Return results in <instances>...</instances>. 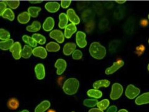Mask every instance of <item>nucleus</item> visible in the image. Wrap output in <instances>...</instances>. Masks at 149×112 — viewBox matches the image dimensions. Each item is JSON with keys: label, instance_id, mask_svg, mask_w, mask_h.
I'll use <instances>...</instances> for the list:
<instances>
[{"label": "nucleus", "instance_id": "393cba45", "mask_svg": "<svg viewBox=\"0 0 149 112\" xmlns=\"http://www.w3.org/2000/svg\"><path fill=\"white\" fill-rule=\"evenodd\" d=\"M41 28V24L40 22L35 21L32 22V25L26 27V30L30 32H36L39 31Z\"/></svg>", "mask_w": 149, "mask_h": 112}, {"label": "nucleus", "instance_id": "4be33fe9", "mask_svg": "<svg viewBox=\"0 0 149 112\" xmlns=\"http://www.w3.org/2000/svg\"><path fill=\"white\" fill-rule=\"evenodd\" d=\"M32 55H33V50H32L29 45H24L22 50L21 57L23 58L27 59L29 58Z\"/></svg>", "mask_w": 149, "mask_h": 112}, {"label": "nucleus", "instance_id": "9b49d317", "mask_svg": "<svg viewBox=\"0 0 149 112\" xmlns=\"http://www.w3.org/2000/svg\"><path fill=\"white\" fill-rule=\"evenodd\" d=\"M34 71L36 75V77L39 80H42L45 76V70L43 64L39 63L35 66Z\"/></svg>", "mask_w": 149, "mask_h": 112}, {"label": "nucleus", "instance_id": "f704fd0d", "mask_svg": "<svg viewBox=\"0 0 149 112\" xmlns=\"http://www.w3.org/2000/svg\"><path fill=\"white\" fill-rule=\"evenodd\" d=\"M7 5L10 8V9H15L19 6V1H5Z\"/></svg>", "mask_w": 149, "mask_h": 112}, {"label": "nucleus", "instance_id": "9d476101", "mask_svg": "<svg viewBox=\"0 0 149 112\" xmlns=\"http://www.w3.org/2000/svg\"><path fill=\"white\" fill-rule=\"evenodd\" d=\"M67 15L68 18V20L71 22L72 24L75 26L80 24V17L78 16L75 11H74L73 9H68L67 12Z\"/></svg>", "mask_w": 149, "mask_h": 112}, {"label": "nucleus", "instance_id": "8fccbe9b", "mask_svg": "<svg viewBox=\"0 0 149 112\" xmlns=\"http://www.w3.org/2000/svg\"><path fill=\"white\" fill-rule=\"evenodd\" d=\"M72 112H74V111H72Z\"/></svg>", "mask_w": 149, "mask_h": 112}, {"label": "nucleus", "instance_id": "37998d69", "mask_svg": "<svg viewBox=\"0 0 149 112\" xmlns=\"http://www.w3.org/2000/svg\"><path fill=\"white\" fill-rule=\"evenodd\" d=\"M125 2H126L125 1H116V3H118L119 4H124Z\"/></svg>", "mask_w": 149, "mask_h": 112}, {"label": "nucleus", "instance_id": "72a5a7b5", "mask_svg": "<svg viewBox=\"0 0 149 112\" xmlns=\"http://www.w3.org/2000/svg\"><path fill=\"white\" fill-rule=\"evenodd\" d=\"M10 33L4 29H0V39L2 41H6L10 39Z\"/></svg>", "mask_w": 149, "mask_h": 112}, {"label": "nucleus", "instance_id": "b1692460", "mask_svg": "<svg viewBox=\"0 0 149 112\" xmlns=\"http://www.w3.org/2000/svg\"><path fill=\"white\" fill-rule=\"evenodd\" d=\"M14 40L13 39H9L6 41H1L0 42V48L2 50H10L14 45Z\"/></svg>", "mask_w": 149, "mask_h": 112}, {"label": "nucleus", "instance_id": "e433bc0d", "mask_svg": "<svg viewBox=\"0 0 149 112\" xmlns=\"http://www.w3.org/2000/svg\"><path fill=\"white\" fill-rule=\"evenodd\" d=\"M6 3L5 1H1V2H0V11H1V15L3 14V12L6 10V9H7L6 8Z\"/></svg>", "mask_w": 149, "mask_h": 112}, {"label": "nucleus", "instance_id": "ea45409f", "mask_svg": "<svg viewBox=\"0 0 149 112\" xmlns=\"http://www.w3.org/2000/svg\"><path fill=\"white\" fill-rule=\"evenodd\" d=\"M88 112H104L103 110H100V109H96V108H94V109H90Z\"/></svg>", "mask_w": 149, "mask_h": 112}, {"label": "nucleus", "instance_id": "f8f14e48", "mask_svg": "<svg viewBox=\"0 0 149 112\" xmlns=\"http://www.w3.org/2000/svg\"><path fill=\"white\" fill-rule=\"evenodd\" d=\"M33 55L42 59H45L47 56V50L42 46H37L33 49Z\"/></svg>", "mask_w": 149, "mask_h": 112}, {"label": "nucleus", "instance_id": "f3484780", "mask_svg": "<svg viewBox=\"0 0 149 112\" xmlns=\"http://www.w3.org/2000/svg\"><path fill=\"white\" fill-rule=\"evenodd\" d=\"M77 46L74 43L68 42L65 44L63 48V52L64 55L68 56L72 54L76 49Z\"/></svg>", "mask_w": 149, "mask_h": 112}, {"label": "nucleus", "instance_id": "f03ea898", "mask_svg": "<svg viewBox=\"0 0 149 112\" xmlns=\"http://www.w3.org/2000/svg\"><path fill=\"white\" fill-rule=\"evenodd\" d=\"M90 53L96 59H102L106 55V49L99 42H93L90 46Z\"/></svg>", "mask_w": 149, "mask_h": 112}, {"label": "nucleus", "instance_id": "2eb2a0df", "mask_svg": "<svg viewBox=\"0 0 149 112\" xmlns=\"http://www.w3.org/2000/svg\"><path fill=\"white\" fill-rule=\"evenodd\" d=\"M135 102L137 105L149 104V92L143 93L142 95L137 97Z\"/></svg>", "mask_w": 149, "mask_h": 112}, {"label": "nucleus", "instance_id": "6e6552de", "mask_svg": "<svg viewBox=\"0 0 149 112\" xmlns=\"http://www.w3.org/2000/svg\"><path fill=\"white\" fill-rule=\"evenodd\" d=\"M55 67L57 68V75H62L67 68V62L63 59L60 58L56 61L55 64Z\"/></svg>", "mask_w": 149, "mask_h": 112}, {"label": "nucleus", "instance_id": "c756f323", "mask_svg": "<svg viewBox=\"0 0 149 112\" xmlns=\"http://www.w3.org/2000/svg\"><path fill=\"white\" fill-rule=\"evenodd\" d=\"M22 39L24 42L29 45L31 47H36L37 46V42L32 38V37L28 36V35H23L22 37Z\"/></svg>", "mask_w": 149, "mask_h": 112}, {"label": "nucleus", "instance_id": "473e14b6", "mask_svg": "<svg viewBox=\"0 0 149 112\" xmlns=\"http://www.w3.org/2000/svg\"><path fill=\"white\" fill-rule=\"evenodd\" d=\"M109 104H110V102L109 100L104 99V100H102L100 102H98L97 106L98 107V109H100V110H104L109 106Z\"/></svg>", "mask_w": 149, "mask_h": 112}, {"label": "nucleus", "instance_id": "4468645a", "mask_svg": "<svg viewBox=\"0 0 149 112\" xmlns=\"http://www.w3.org/2000/svg\"><path fill=\"white\" fill-rule=\"evenodd\" d=\"M45 8L47 11L50 12H56L59 10L60 4L56 1L48 2L45 4Z\"/></svg>", "mask_w": 149, "mask_h": 112}, {"label": "nucleus", "instance_id": "7c9ffc66", "mask_svg": "<svg viewBox=\"0 0 149 112\" xmlns=\"http://www.w3.org/2000/svg\"><path fill=\"white\" fill-rule=\"evenodd\" d=\"M98 101L96 99H87L83 101V105L87 107H95Z\"/></svg>", "mask_w": 149, "mask_h": 112}, {"label": "nucleus", "instance_id": "7ed1b4c3", "mask_svg": "<svg viewBox=\"0 0 149 112\" xmlns=\"http://www.w3.org/2000/svg\"><path fill=\"white\" fill-rule=\"evenodd\" d=\"M123 94V87L119 83H114L112 86L110 98L113 100L119 99Z\"/></svg>", "mask_w": 149, "mask_h": 112}, {"label": "nucleus", "instance_id": "aec40b11", "mask_svg": "<svg viewBox=\"0 0 149 112\" xmlns=\"http://www.w3.org/2000/svg\"><path fill=\"white\" fill-rule=\"evenodd\" d=\"M31 15L28 12H23L17 16V21L21 24H26L31 19Z\"/></svg>", "mask_w": 149, "mask_h": 112}, {"label": "nucleus", "instance_id": "f257e3e1", "mask_svg": "<svg viewBox=\"0 0 149 112\" xmlns=\"http://www.w3.org/2000/svg\"><path fill=\"white\" fill-rule=\"evenodd\" d=\"M80 82L76 78H69L65 81L63 85V91L67 95H74L77 92Z\"/></svg>", "mask_w": 149, "mask_h": 112}, {"label": "nucleus", "instance_id": "ddd939ff", "mask_svg": "<svg viewBox=\"0 0 149 112\" xmlns=\"http://www.w3.org/2000/svg\"><path fill=\"white\" fill-rule=\"evenodd\" d=\"M77 28L76 26L71 23V24H68L67 26L65 27L64 35L67 39H70L72 35L77 32Z\"/></svg>", "mask_w": 149, "mask_h": 112}, {"label": "nucleus", "instance_id": "a878e982", "mask_svg": "<svg viewBox=\"0 0 149 112\" xmlns=\"http://www.w3.org/2000/svg\"><path fill=\"white\" fill-rule=\"evenodd\" d=\"M4 19H6L13 21L15 18V15L14 14L12 9L10 8H7L5 11H4L2 15H1Z\"/></svg>", "mask_w": 149, "mask_h": 112}, {"label": "nucleus", "instance_id": "1a4fd4ad", "mask_svg": "<svg viewBox=\"0 0 149 112\" xmlns=\"http://www.w3.org/2000/svg\"><path fill=\"white\" fill-rule=\"evenodd\" d=\"M49 36L50 38L55 40L59 44H62L65 40V37L63 32L58 29H55L52 30L50 33Z\"/></svg>", "mask_w": 149, "mask_h": 112}, {"label": "nucleus", "instance_id": "4c0bfd02", "mask_svg": "<svg viewBox=\"0 0 149 112\" xmlns=\"http://www.w3.org/2000/svg\"><path fill=\"white\" fill-rule=\"evenodd\" d=\"M71 3H72L71 1H62L61 3H60V5H61L62 8L65 9L70 6Z\"/></svg>", "mask_w": 149, "mask_h": 112}, {"label": "nucleus", "instance_id": "2f4dec72", "mask_svg": "<svg viewBox=\"0 0 149 112\" xmlns=\"http://www.w3.org/2000/svg\"><path fill=\"white\" fill-rule=\"evenodd\" d=\"M41 11V8L39 7L32 6L28 8V12L32 17H37L38 16V13Z\"/></svg>", "mask_w": 149, "mask_h": 112}, {"label": "nucleus", "instance_id": "de8ad7c7", "mask_svg": "<svg viewBox=\"0 0 149 112\" xmlns=\"http://www.w3.org/2000/svg\"><path fill=\"white\" fill-rule=\"evenodd\" d=\"M148 19H149V15H148Z\"/></svg>", "mask_w": 149, "mask_h": 112}, {"label": "nucleus", "instance_id": "6ab92c4d", "mask_svg": "<svg viewBox=\"0 0 149 112\" xmlns=\"http://www.w3.org/2000/svg\"><path fill=\"white\" fill-rule=\"evenodd\" d=\"M68 21H69L68 18L66 14H65L63 12L60 14L59 23H58V27H60V29H65V27H66L68 25Z\"/></svg>", "mask_w": 149, "mask_h": 112}, {"label": "nucleus", "instance_id": "58836bf2", "mask_svg": "<svg viewBox=\"0 0 149 112\" xmlns=\"http://www.w3.org/2000/svg\"><path fill=\"white\" fill-rule=\"evenodd\" d=\"M118 108L115 105H112L109 106V108L106 111V112H117Z\"/></svg>", "mask_w": 149, "mask_h": 112}, {"label": "nucleus", "instance_id": "79ce46f5", "mask_svg": "<svg viewBox=\"0 0 149 112\" xmlns=\"http://www.w3.org/2000/svg\"><path fill=\"white\" fill-rule=\"evenodd\" d=\"M118 112H128V111L125 109H120Z\"/></svg>", "mask_w": 149, "mask_h": 112}, {"label": "nucleus", "instance_id": "49530a36", "mask_svg": "<svg viewBox=\"0 0 149 112\" xmlns=\"http://www.w3.org/2000/svg\"><path fill=\"white\" fill-rule=\"evenodd\" d=\"M147 69H148V71H149V64H148V66H147Z\"/></svg>", "mask_w": 149, "mask_h": 112}, {"label": "nucleus", "instance_id": "cd10ccee", "mask_svg": "<svg viewBox=\"0 0 149 112\" xmlns=\"http://www.w3.org/2000/svg\"><path fill=\"white\" fill-rule=\"evenodd\" d=\"M7 105L8 108L11 110H16L18 108L19 105V102L18 100L15 98H11L8 101Z\"/></svg>", "mask_w": 149, "mask_h": 112}, {"label": "nucleus", "instance_id": "0eeeda50", "mask_svg": "<svg viewBox=\"0 0 149 112\" xmlns=\"http://www.w3.org/2000/svg\"><path fill=\"white\" fill-rule=\"evenodd\" d=\"M77 44L80 48H85L87 45L86 34L81 31H78L76 34Z\"/></svg>", "mask_w": 149, "mask_h": 112}, {"label": "nucleus", "instance_id": "a19ab883", "mask_svg": "<svg viewBox=\"0 0 149 112\" xmlns=\"http://www.w3.org/2000/svg\"><path fill=\"white\" fill-rule=\"evenodd\" d=\"M29 3H33V4H37V3H42V1H29Z\"/></svg>", "mask_w": 149, "mask_h": 112}, {"label": "nucleus", "instance_id": "bb28decb", "mask_svg": "<svg viewBox=\"0 0 149 112\" xmlns=\"http://www.w3.org/2000/svg\"><path fill=\"white\" fill-rule=\"evenodd\" d=\"M87 95L93 99H98L102 97V92L97 89H90L87 92Z\"/></svg>", "mask_w": 149, "mask_h": 112}, {"label": "nucleus", "instance_id": "39448f33", "mask_svg": "<svg viewBox=\"0 0 149 112\" xmlns=\"http://www.w3.org/2000/svg\"><path fill=\"white\" fill-rule=\"evenodd\" d=\"M22 48L21 45L19 42L16 41L14 44L13 46L11 47V48L9 50V51L11 52L13 58L15 59H19L21 57V53H22Z\"/></svg>", "mask_w": 149, "mask_h": 112}, {"label": "nucleus", "instance_id": "412c9836", "mask_svg": "<svg viewBox=\"0 0 149 112\" xmlns=\"http://www.w3.org/2000/svg\"><path fill=\"white\" fill-rule=\"evenodd\" d=\"M111 84V82L107 79H101V80L96 81L93 83V87H94L95 89H97V88H100V87H108Z\"/></svg>", "mask_w": 149, "mask_h": 112}, {"label": "nucleus", "instance_id": "c03bdc74", "mask_svg": "<svg viewBox=\"0 0 149 112\" xmlns=\"http://www.w3.org/2000/svg\"><path fill=\"white\" fill-rule=\"evenodd\" d=\"M19 112H29V111H28L27 110H22V111H19Z\"/></svg>", "mask_w": 149, "mask_h": 112}, {"label": "nucleus", "instance_id": "423d86ee", "mask_svg": "<svg viewBox=\"0 0 149 112\" xmlns=\"http://www.w3.org/2000/svg\"><path fill=\"white\" fill-rule=\"evenodd\" d=\"M124 65V62L123 60H118L117 62H116L115 63H113V64L112 66L108 68H107L105 71V73L107 75H110V74H112L118 71V69H119L120 68H122Z\"/></svg>", "mask_w": 149, "mask_h": 112}, {"label": "nucleus", "instance_id": "09e8293b", "mask_svg": "<svg viewBox=\"0 0 149 112\" xmlns=\"http://www.w3.org/2000/svg\"><path fill=\"white\" fill-rule=\"evenodd\" d=\"M148 44H149V40H148Z\"/></svg>", "mask_w": 149, "mask_h": 112}, {"label": "nucleus", "instance_id": "a18cd8bd", "mask_svg": "<svg viewBox=\"0 0 149 112\" xmlns=\"http://www.w3.org/2000/svg\"><path fill=\"white\" fill-rule=\"evenodd\" d=\"M48 112H55V111H54V110H49L48 111Z\"/></svg>", "mask_w": 149, "mask_h": 112}, {"label": "nucleus", "instance_id": "5701e85b", "mask_svg": "<svg viewBox=\"0 0 149 112\" xmlns=\"http://www.w3.org/2000/svg\"><path fill=\"white\" fill-rule=\"evenodd\" d=\"M45 49L50 52H57L60 49V46L57 43L51 41L46 45Z\"/></svg>", "mask_w": 149, "mask_h": 112}, {"label": "nucleus", "instance_id": "c85d7f7f", "mask_svg": "<svg viewBox=\"0 0 149 112\" xmlns=\"http://www.w3.org/2000/svg\"><path fill=\"white\" fill-rule=\"evenodd\" d=\"M32 38L36 41L37 44L44 45L46 43V38L44 35H41L40 34H33L32 36Z\"/></svg>", "mask_w": 149, "mask_h": 112}, {"label": "nucleus", "instance_id": "c9c22d12", "mask_svg": "<svg viewBox=\"0 0 149 112\" xmlns=\"http://www.w3.org/2000/svg\"><path fill=\"white\" fill-rule=\"evenodd\" d=\"M83 57V53L79 50H75L74 52L72 53V58L74 59H80Z\"/></svg>", "mask_w": 149, "mask_h": 112}, {"label": "nucleus", "instance_id": "a211bd4d", "mask_svg": "<svg viewBox=\"0 0 149 112\" xmlns=\"http://www.w3.org/2000/svg\"><path fill=\"white\" fill-rule=\"evenodd\" d=\"M50 106V102L48 100H44L43 102H42L40 104H39L36 106L34 112H45L47 110H49Z\"/></svg>", "mask_w": 149, "mask_h": 112}, {"label": "nucleus", "instance_id": "20e7f679", "mask_svg": "<svg viewBox=\"0 0 149 112\" xmlns=\"http://www.w3.org/2000/svg\"><path fill=\"white\" fill-rule=\"evenodd\" d=\"M141 93V90L134 85H129L125 91V95L129 99H134Z\"/></svg>", "mask_w": 149, "mask_h": 112}, {"label": "nucleus", "instance_id": "dca6fc26", "mask_svg": "<svg viewBox=\"0 0 149 112\" xmlns=\"http://www.w3.org/2000/svg\"><path fill=\"white\" fill-rule=\"evenodd\" d=\"M54 26H55V21L54 19V18L52 17H49L46 19L45 22H44L42 27H43V29L45 31L49 32L53 29Z\"/></svg>", "mask_w": 149, "mask_h": 112}]
</instances>
